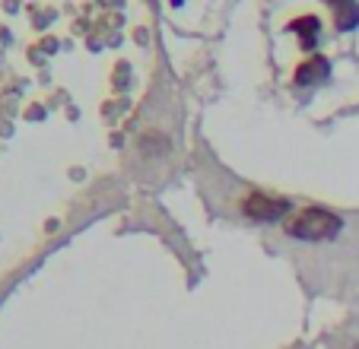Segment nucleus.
<instances>
[{
    "mask_svg": "<svg viewBox=\"0 0 359 349\" xmlns=\"http://www.w3.org/2000/svg\"><path fill=\"white\" fill-rule=\"evenodd\" d=\"M340 226H344L340 216L327 213V210H321V207H309L286 222V232H290L292 238H302V242H325V238L337 235Z\"/></svg>",
    "mask_w": 359,
    "mask_h": 349,
    "instance_id": "f257e3e1",
    "label": "nucleus"
},
{
    "mask_svg": "<svg viewBox=\"0 0 359 349\" xmlns=\"http://www.w3.org/2000/svg\"><path fill=\"white\" fill-rule=\"evenodd\" d=\"M242 210L251 219H280L290 207H286V200H273L267 194H251V197H245Z\"/></svg>",
    "mask_w": 359,
    "mask_h": 349,
    "instance_id": "f03ea898",
    "label": "nucleus"
},
{
    "mask_svg": "<svg viewBox=\"0 0 359 349\" xmlns=\"http://www.w3.org/2000/svg\"><path fill=\"white\" fill-rule=\"evenodd\" d=\"M327 76V61L325 57H312V61H305L302 67L296 70V83L299 86H309V83H318Z\"/></svg>",
    "mask_w": 359,
    "mask_h": 349,
    "instance_id": "7ed1b4c3",
    "label": "nucleus"
},
{
    "mask_svg": "<svg viewBox=\"0 0 359 349\" xmlns=\"http://www.w3.org/2000/svg\"><path fill=\"white\" fill-rule=\"evenodd\" d=\"M290 29H292V32H302V45L312 48L315 45V35H318V20H315V16H302V20H296Z\"/></svg>",
    "mask_w": 359,
    "mask_h": 349,
    "instance_id": "20e7f679",
    "label": "nucleus"
},
{
    "mask_svg": "<svg viewBox=\"0 0 359 349\" xmlns=\"http://www.w3.org/2000/svg\"><path fill=\"white\" fill-rule=\"evenodd\" d=\"M359 22V7L353 0H337V26L340 29H353Z\"/></svg>",
    "mask_w": 359,
    "mask_h": 349,
    "instance_id": "39448f33",
    "label": "nucleus"
}]
</instances>
